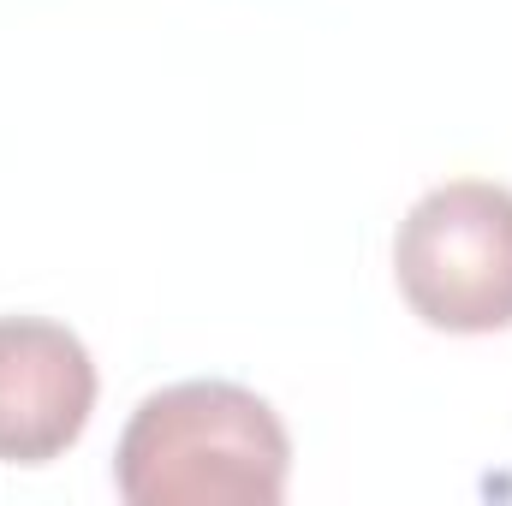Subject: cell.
Here are the masks:
<instances>
[{"label": "cell", "mask_w": 512, "mask_h": 506, "mask_svg": "<svg viewBox=\"0 0 512 506\" xmlns=\"http://www.w3.org/2000/svg\"><path fill=\"white\" fill-rule=\"evenodd\" d=\"M286 471V423L239 381L149 393L114 447V489L131 506H274Z\"/></svg>", "instance_id": "obj_1"}, {"label": "cell", "mask_w": 512, "mask_h": 506, "mask_svg": "<svg viewBox=\"0 0 512 506\" xmlns=\"http://www.w3.org/2000/svg\"><path fill=\"white\" fill-rule=\"evenodd\" d=\"M96 364L48 316H0V459L48 465L90 429Z\"/></svg>", "instance_id": "obj_3"}, {"label": "cell", "mask_w": 512, "mask_h": 506, "mask_svg": "<svg viewBox=\"0 0 512 506\" xmlns=\"http://www.w3.org/2000/svg\"><path fill=\"white\" fill-rule=\"evenodd\" d=\"M393 280L411 316L441 334L512 328V191L495 179L423 191L399 221Z\"/></svg>", "instance_id": "obj_2"}]
</instances>
